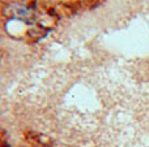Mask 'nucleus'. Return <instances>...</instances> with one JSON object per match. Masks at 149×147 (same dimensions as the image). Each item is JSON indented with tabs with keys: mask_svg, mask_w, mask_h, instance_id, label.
Listing matches in <instances>:
<instances>
[{
	"mask_svg": "<svg viewBox=\"0 0 149 147\" xmlns=\"http://www.w3.org/2000/svg\"><path fill=\"white\" fill-rule=\"evenodd\" d=\"M1 13L9 20H15V21H29L34 17V10L28 4L21 1L8 3L3 8Z\"/></svg>",
	"mask_w": 149,
	"mask_h": 147,
	"instance_id": "nucleus-1",
	"label": "nucleus"
}]
</instances>
